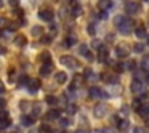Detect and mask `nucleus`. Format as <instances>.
I'll return each mask as SVG.
<instances>
[{
	"mask_svg": "<svg viewBox=\"0 0 149 133\" xmlns=\"http://www.w3.org/2000/svg\"><path fill=\"white\" fill-rule=\"evenodd\" d=\"M125 11L128 15H138L139 11H141V5L138 3V2H127L125 3Z\"/></svg>",
	"mask_w": 149,
	"mask_h": 133,
	"instance_id": "obj_1",
	"label": "nucleus"
},
{
	"mask_svg": "<svg viewBox=\"0 0 149 133\" xmlns=\"http://www.w3.org/2000/svg\"><path fill=\"white\" fill-rule=\"evenodd\" d=\"M88 96H90L91 100H101V98H107V93L101 91L98 87H91L90 90H88Z\"/></svg>",
	"mask_w": 149,
	"mask_h": 133,
	"instance_id": "obj_2",
	"label": "nucleus"
},
{
	"mask_svg": "<svg viewBox=\"0 0 149 133\" xmlns=\"http://www.w3.org/2000/svg\"><path fill=\"white\" fill-rule=\"evenodd\" d=\"M11 125V119H10V114L7 111H0V130L7 128V127Z\"/></svg>",
	"mask_w": 149,
	"mask_h": 133,
	"instance_id": "obj_3",
	"label": "nucleus"
},
{
	"mask_svg": "<svg viewBox=\"0 0 149 133\" xmlns=\"http://www.w3.org/2000/svg\"><path fill=\"white\" fill-rule=\"evenodd\" d=\"M61 64H64L69 69H75L79 66V63L74 56H61Z\"/></svg>",
	"mask_w": 149,
	"mask_h": 133,
	"instance_id": "obj_4",
	"label": "nucleus"
},
{
	"mask_svg": "<svg viewBox=\"0 0 149 133\" xmlns=\"http://www.w3.org/2000/svg\"><path fill=\"white\" fill-rule=\"evenodd\" d=\"M100 79L104 82H107V84H117V82H119V75L117 74H101Z\"/></svg>",
	"mask_w": 149,
	"mask_h": 133,
	"instance_id": "obj_5",
	"label": "nucleus"
},
{
	"mask_svg": "<svg viewBox=\"0 0 149 133\" xmlns=\"http://www.w3.org/2000/svg\"><path fill=\"white\" fill-rule=\"evenodd\" d=\"M95 112V117H98V119H103L104 116H106V106L104 104H96L93 109Z\"/></svg>",
	"mask_w": 149,
	"mask_h": 133,
	"instance_id": "obj_6",
	"label": "nucleus"
},
{
	"mask_svg": "<svg viewBox=\"0 0 149 133\" xmlns=\"http://www.w3.org/2000/svg\"><path fill=\"white\" fill-rule=\"evenodd\" d=\"M39 16H40V19H43V21H52L53 19V11L50 10V8H45V10L39 11Z\"/></svg>",
	"mask_w": 149,
	"mask_h": 133,
	"instance_id": "obj_7",
	"label": "nucleus"
},
{
	"mask_svg": "<svg viewBox=\"0 0 149 133\" xmlns=\"http://www.w3.org/2000/svg\"><path fill=\"white\" fill-rule=\"evenodd\" d=\"M71 13L74 15V16L82 15V7H80V3H79L77 0H72L71 2Z\"/></svg>",
	"mask_w": 149,
	"mask_h": 133,
	"instance_id": "obj_8",
	"label": "nucleus"
},
{
	"mask_svg": "<svg viewBox=\"0 0 149 133\" xmlns=\"http://www.w3.org/2000/svg\"><path fill=\"white\" fill-rule=\"evenodd\" d=\"M130 88H132V91H133V93H141V91H144V87H143L141 80H136V79L132 82Z\"/></svg>",
	"mask_w": 149,
	"mask_h": 133,
	"instance_id": "obj_9",
	"label": "nucleus"
},
{
	"mask_svg": "<svg viewBox=\"0 0 149 133\" xmlns=\"http://www.w3.org/2000/svg\"><path fill=\"white\" fill-rule=\"evenodd\" d=\"M53 71V64L50 63V64H42V68H40V75L42 77H48L50 74H52Z\"/></svg>",
	"mask_w": 149,
	"mask_h": 133,
	"instance_id": "obj_10",
	"label": "nucleus"
},
{
	"mask_svg": "<svg viewBox=\"0 0 149 133\" xmlns=\"http://www.w3.org/2000/svg\"><path fill=\"white\" fill-rule=\"evenodd\" d=\"M116 55L119 56V58H127V56H128V50H127V47L119 45L116 48Z\"/></svg>",
	"mask_w": 149,
	"mask_h": 133,
	"instance_id": "obj_11",
	"label": "nucleus"
},
{
	"mask_svg": "<svg viewBox=\"0 0 149 133\" xmlns=\"http://www.w3.org/2000/svg\"><path fill=\"white\" fill-rule=\"evenodd\" d=\"M117 29H119V32H122V34H128L130 31H132V23H130V21L127 19L125 23H123L120 27H117Z\"/></svg>",
	"mask_w": 149,
	"mask_h": 133,
	"instance_id": "obj_12",
	"label": "nucleus"
},
{
	"mask_svg": "<svg viewBox=\"0 0 149 133\" xmlns=\"http://www.w3.org/2000/svg\"><path fill=\"white\" fill-rule=\"evenodd\" d=\"M39 88H40V82L39 80H31L29 85H27V90H29L31 93H36Z\"/></svg>",
	"mask_w": 149,
	"mask_h": 133,
	"instance_id": "obj_13",
	"label": "nucleus"
},
{
	"mask_svg": "<svg viewBox=\"0 0 149 133\" xmlns=\"http://www.w3.org/2000/svg\"><path fill=\"white\" fill-rule=\"evenodd\" d=\"M59 111L58 109H50L48 112H47V119L48 120H55V119H59Z\"/></svg>",
	"mask_w": 149,
	"mask_h": 133,
	"instance_id": "obj_14",
	"label": "nucleus"
},
{
	"mask_svg": "<svg viewBox=\"0 0 149 133\" xmlns=\"http://www.w3.org/2000/svg\"><path fill=\"white\" fill-rule=\"evenodd\" d=\"M34 120H36V119H34L32 116H23V117H21V123H23L24 127H31L34 123Z\"/></svg>",
	"mask_w": 149,
	"mask_h": 133,
	"instance_id": "obj_15",
	"label": "nucleus"
},
{
	"mask_svg": "<svg viewBox=\"0 0 149 133\" xmlns=\"http://www.w3.org/2000/svg\"><path fill=\"white\" fill-rule=\"evenodd\" d=\"M55 80H56V84H66L68 75H66L64 72H56V74H55Z\"/></svg>",
	"mask_w": 149,
	"mask_h": 133,
	"instance_id": "obj_16",
	"label": "nucleus"
},
{
	"mask_svg": "<svg viewBox=\"0 0 149 133\" xmlns=\"http://www.w3.org/2000/svg\"><path fill=\"white\" fill-rule=\"evenodd\" d=\"M39 59L43 63V64H50V63H52V55H50L48 52H43L42 55L39 56Z\"/></svg>",
	"mask_w": 149,
	"mask_h": 133,
	"instance_id": "obj_17",
	"label": "nucleus"
},
{
	"mask_svg": "<svg viewBox=\"0 0 149 133\" xmlns=\"http://www.w3.org/2000/svg\"><path fill=\"white\" fill-rule=\"evenodd\" d=\"M98 53H100V59L101 61H106L107 59V55H109V50H107V47H101L100 50H98Z\"/></svg>",
	"mask_w": 149,
	"mask_h": 133,
	"instance_id": "obj_18",
	"label": "nucleus"
},
{
	"mask_svg": "<svg viewBox=\"0 0 149 133\" xmlns=\"http://www.w3.org/2000/svg\"><path fill=\"white\" fill-rule=\"evenodd\" d=\"M135 36L138 37V39H146V37H149L148 36V32H146V29L144 27H136V31H135Z\"/></svg>",
	"mask_w": 149,
	"mask_h": 133,
	"instance_id": "obj_19",
	"label": "nucleus"
},
{
	"mask_svg": "<svg viewBox=\"0 0 149 133\" xmlns=\"http://www.w3.org/2000/svg\"><path fill=\"white\" fill-rule=\"evenodd\" d=\"M136 112H138L141 117H148L149 116V106H146V104L144 106H139L138 109H136Z\"/></svg>",
	"mask_w": 149,
	"mask_h": 133,
	"instance_id": "obj_20",
	"label": "nucleus"
},
{
	"mask_svg": "<svg viewBox=\"0 0 149 133\" xmlns=\"http://www.w3.org/2000/svg\"><path fill=\"white\" fill-rule=\"evenodd\" d=\"M125 21H127V18L122 16V15H119V16L114 18V24H116V27H120L123 23H125Z\"/></svg>",
	"mask_w": 149,
	"mask_h": 133,
	"instance_id": "obj_21",
	"label": "nucleus"
},
{
	"mask_svg": "<svg viewBox=\"0 0 149 133\" xmlns=\"http://www.w3.org/2000/svg\"><path fill=\"white\" fill-rule=\"evenodd\" d=\"M15 43H16L18 47H24L27 43V40H26V37H24V36H18L16 39H15Z\"/></svg>",
	"mask_w": 149,
	"mask_h": 133,
	"instance_id": "obj_22",
	"label": "nucleus"
},
{
	"mask_svg": "<svg viewBox=\"0 0 149 133\" xmlns=\"http://www.w3.org/2000/svg\"><path fill=\"white\" fill-rule=\"evenodd\" d=\"M29 77H27V75H21L19 77V82H18V84H19V87L23 88V87H27V85H29Z\"/></svg>",
	"mask_w": 149,
	"mask_h": 133,
	"instance_id": "obj_23",
	"label": "nucleus"
},
{
	"mask_svg": "<svg viewBox=\"0 0 149 133\" xmlns=\"http://www.w3.org/2000/svg\"><path fill=\"white\" fill-rule=\"evenodd\" d=\"M47 104H50V106H55V104H58V98L53 96V95H48V96L45 98Z\"/></svg>",
	"mask_w": 149,
	"mask_h": 133,
	"instance_id": "obj_24",
	"label": "nucleus"
},
{
	"mask_svg": "<svg viewBox=\"0 0 149 133\" xmlns=\"http://www.w3.org/2000/svg\"><path fill=\"white\" fill-rule=\"evenodd\" d=\"M79 53L84 55V56H88V53H90V52H88V47L85 45V43H82V45L79 47Z\"/></svg>",
	"mask_w": 149,
	"mask_h": 133,
	"instance_id": "obj_25",
	"label": "nucleus"
},
{
	"mask_svg": "<svg viewBox=\"0 0 149 133\" xmlns=\"http://www.w3.org/2000/svg\"><path fill=\"white\" fill-rule=\"evenodd\" d=\"M141 68L143 71H149V56H144V59L141 61Z\"/></svg>",
	"mask_w": 149,
	"mask_h": 133,
	"instance_id": "obj_26",
	"label": "nucleus"
},
{
	"mask_svg": "<svg viewBox=\"0 0 149 133\" xmlns=\"http://www.w3.org/2000/svg\"><path fill=\"white\" fill-rule=\"evenodd\" d=\"M107 7H111V0H100V10H106Z\"/></svg>",
	"mask_w": 149,
	"mask_h": 133,
	"instance_id": "obj_27",
	"label": "nucleus"
},
{
	"mask_svg": "<svg viewBox=\"0 0 149 133\" xmlns=\"http://www.w3.org/2000/svg\"><path fill=\"white\" fill-rule=\"evenodd\" d=\"M43 34V29L40 26H36V27H32V36H37V37H40Z\"/></svg>",
	"mask_w": 149,
	"mask_h": 133,
	"instance_id": "obj_28",
	"label": "nucleus"
},
{
	"mask_svg": "<svg viewBox=\"0 0 149 133\" xmlns=\"http://www.w3.org/2000/svg\"><path fill=\"white\" fill-rule=\"evenodd\" d=\"M74 43H75V37L74 36H69L68 39L64 40V45L66 47H71V45H74Z\"/></svg>",
	"mask_w": 149,
	"mask_h": 133,
	"instance_id": "obj_29",
	"label": "nucleus"
},
{
	"mask_svg": "<svg viewBox=\"0 0 149 133\" xmlns=\"http://www.w3.org/2000/svg\"><path fill=\"white\" fill-rule=\"evenodd\" d=\"M87 31H88V34H90V36H95V32H96V29H95V24L90 23V24H88V27H87Z\"/></svg>",
	"mask_w": 149,
	"mask_h": 133,
	"instance_id": "obj_30",
	"label": "nucleus"
},
{
	"mask_svg": "<svg viewBox=\"0 0 149 133\" xmlns=\"http://www.w3.org/2000/svg\"><path fill=\"white\" fill-rule=\"evenodd\" d=\"M133 50H135L136 53H141L143 50H144V47H143L141 43H135V45H133Z\"/></svg>",
	"mask_w": 149,
	"mask_h": 133,
	"instance_id": "obj_31",
	"label": "nucleus"
},
{
	"mask_svg": "<svg viewBox=\"0 0 149 133\" xmlns=\"http://www.w3.org/2000/svg\"><path fill=\"white\" fill-rule=\"evenodd\" d=\"M127 127H128V122H127V120H120V122H119V125H117V128H120V130H125Z\"/></svg>",
	"mask_w": 149,
	"mask_h": 133,
	"instance_id": "obj_32",
	"label": "nucleus"
},
{
	"mask_svg": "<svg viewBox=\"0 0 149 133\" xmlns=\"http://www.w3.org/2000/svg\"><path fill=\"white\" fill-rule=\"evenodd\" d=\"M91 47H95V48H96V50H100V48H101V47H103V45H101V42H100V40H98V39H93V42H91Z\"/></svg>",
	"mask_w": 149,
	"mask_h": 133,
	"instance_id": "obj_33",
	"label": "nucleus"
},
{
	"mask_svg": "<svg viewBox=\"0 0 149 133\" xmlns=\"http://www.w3.org/2000/svg\"><path fill=\"white\" fill-rule=\"evenodd\" d=\"M59 125H61L63 128H66V127L69 125V120L68 119H59Z\"/></svg>",
	"mask_w": 149,
	"mask_h": 133,
	"instance_id": "obj_34",
	"label": "nucleus"
},
{
	"mask_svg": "<svg viewBox=\"0 0 149 133\" xmlns=\"http://www.w3.org/2000/svg\"><path fill=\"white\" fill-rule=\"evenodd\" d=\"M123 69H125V66H123V63H119V64H116V71H117V72H122Z\"/></svg>",
	"mask_w": 149,
	"mask_h": 133,
	"instance_id": "obj_35",
	"label": "nucleus"
},
{
	"mask_svg": "<svg viewBox=\"0 0 149 133\" xmlns=\"http://www.w3.org/2000/svg\"><path fill=\"white\" fill-rule=\"evenodd\" d=\"M133 133H146V132H144L143 127H135V128H133Z\"/></svg>",
	"mask_w": 149,
	"mask_h": 133,
	"instance_id": "obj_36",
	"label": "nucleus"
},
{
	"mask_svg": "<svg viewBox=\"0 0 149 133\" xmlns=\"http://www.w3.org/2000/svg\"><path fill=\"white\" fill-rule=\"evenodd\" d=\"M68 111H69V114H75L77 107H75V106H72V104H71V106H68Z\"/></svg>",
	"mask_w": 149,
	"mask_h": 133,
	"instance_id": "obj_37",
	"label": "nucleus"
},
{
	"mask_svg": "<svg viewBox=\"0 0 149 133\" xmlns=\"http://www.w3.org/2000/svg\"><path fill=\"white\" fill-rule=\"evenodd\" d=\"M3 107H5V100L0 98V111H3Z\"/></svg>",
	"mask_w": 149,
	"mask_h": 133,
	"instance_id": "obj_38",
	"label": "nucleus"
},
{
	"mask_svg": "<svg viewBox=\"0 0 149 133\" xmlns=\"http://www.w3.org/2000/svg\"><path fill=\"white\" fill-rule=\"evenodd\" d=\"M74 133H88V130H85V128H79V130H75Z\"/></svg>",
	"mask_w": 149,
	"mask_h": 133,
	"instance_id": "obj_39",
	"label": "nucleus"
},
{
	"mask_svg": "<svg viewBox=\"0 0 149 133\" xmlns=\"http://www.w3.org/2000/svg\"><path fill=\"white\" fill-rule=\"evenodd\" d=\"M128 68H130V69H135V68H136V63H135V61H130Z\"/></svg>",
	"mask_w": 149,
	"mask_h": 133,
	"instance_id": "obj_40",
	"label": "nucleus"
},
{
	"mask_svg": "<svg viewBox=\"0 0 149 133\" xmlns=\"http://www.w3.org/2000/svg\"><path fill=\"white\" fill-rule=\"evenodd\" d=\"M11 36V31H3V37H10Z\"/></svg>",
	"mask_w": 149,
	"mask_h": 133,
	"instance_id": "obj_41",
	"label": "nucleus"
},
{
	"mask_svg": "<svg viewBox=\"0 0 149 133\" xmlns=\"http://www.w3.org/2000/svg\"><path fill=\"white\" fill-rule=\"evenodd\" d=\"M5 21H7L5 18H0V27H3V26H5Z\"/></svg>",
	"mask_w": 149,
	"mask_h": 133,
	"instance_id": "obj_42",
	"label": "nucleus"
},
{
	"mask_svg": "<svg viewBox=\"0 0 149 133\" xmlns=\"http://www.w3.org/2000/svg\"><path fill=\"white\" fill-rule=\"evenodd\" d=\"M3 91H5V87H3V84H2V82H0V95L3 93Z\"/></svg>",
	"mask_w": 149,
	"mask_h": 133,
	"instance_id": "obj_43",
	"label": "nucleus"
},
{
	"mask_svg": "<svg viewBox=\"0 0 149 133\" xmlns=\"http://www.w3.org/2000/svg\"><path fill=\"white\" fill-rule=\"evenodd\" d=\"M43 43H50V40H52V39H50V37H43Z\"/></svg>",
	"mask_w": 149,
	"mask_h": 133,
	"instance_id": "obj_44",
	"label": "nucleus"
},
{
	"mask_svg": "<svg viewBox=\"0 0 149 133\" xmlns=\"http://www.w3.org/2000/svg\"><path fill=\"white\" fill-rule=\"evenodd\" d=\"M122 112H123V114H128V107L123 106V107H122Z\"/></svg>",
	"mask_w": 149,
	"mask_h": 133,
	"instance_id": "obj_45",
	"label": "nucleus"
},
{
	"mask_svg": "<svg viewBox=\"0 0 149 133\" xmlns=\"http://www.w3.org/2000/svg\"><path fill=\"white\" fill-rule=\"evenodd\" d=\"M18 2L19 0H10V5H18Z\"/></svg>",
	"mask_w": 149,
	"mask_h": 133,
	"instance_id": "obj_46",
	"label": "nucleus"
},
{
	"mask_svg": "<svg viewBox=\"0 0 149 133\" xmlns=\"http://www.w3.org/2000/svg\"><path fill=\"white\" fill-rule=\"evenodd\" d=\"M103 133H114V130H111V128H107V130H104Z\"/></svg>",
	"mask_w": 149,
	"mask_h": 133,
	"instance_id": "obj_47",
	"label": "nucleus"
},
{
	"mask_svg": "<svg viewBox=\"0 0 149 133\" xmlns=\"http://www.w3.org/2000/svg\"><path fill=\"white\" fill-rule=\"evenodd\" d=\"M0 5H2V0H0Z\"/></svg>",
	"mask_w": 149,
	"mask_h": 133,
	"instance_id": "obj_48",
	"label": "nucleus"
},
{
	"mask_svg": "<svg viewBox=\"0 0 149 133\" xmlns=\"http://www.w3.org/2000/svg\"><path fill=\"white\" fill-rule=\"evenodd\" d=\"M95 133H100V132H95Z\"/></svg>",
	"mask_w": 149,
	"mask_h": 133,
	"instance_id": "obj_49",
	"label": "nucleus"
},
{
	"mask_svg": "<svg viewBox=\"0 0 149 133\" xmlns=\"http://www.w3.org/2000/svg\"><path fill=\"white\" fill-rule=\"evenodd\" d=\"M148 42H149V37H148Z\"/></svg>",
	"mask_w": 149,
	"mask_h": 133,
	"instance_id": "obj_50",
	"label": "nucleus"
},
{
	"mask_svg": "<svg viewBox=\"0 0 149 133\" xmlns=\"http://www.w3.org/2000/svg\"><path fill=\"white\" fill-rule=\"evenodd\" d=\"M61 133H66V132H61Z\"/></svg>",
	"mask_w": 149,
	"mask_h": 133,
	"instance_id": "obj_51",
	"label": "nucleus"
},
{
	"mask_svg": "<svg viewBox=\"0 0 149 133\" xmlns=\"http://www.w3.org/2000/svg\"><path fill=\"white\" fill-rule=\"evenodd\" d=\"M15 133H18V132H15Z\"/></svg>",
	"mask_w": 149,
	"mask_h": 133,
	"instance_id": "obj_52",
	"label": "nucleus"
}]
</instances>
